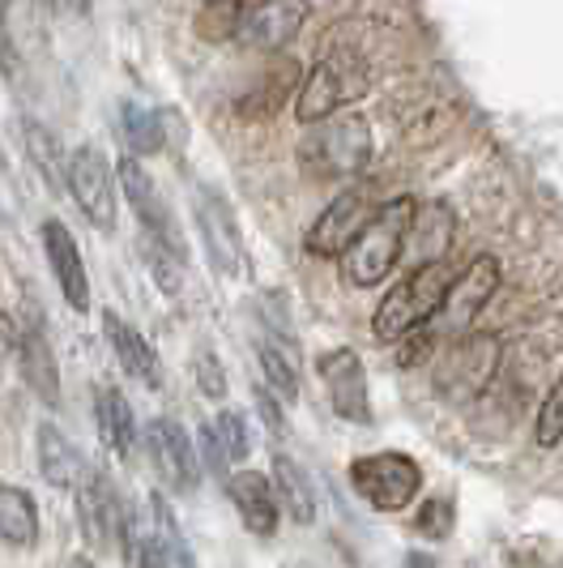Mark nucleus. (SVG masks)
<instances>
[{
  "instance_id": "obj_2",
  "label": "nucleus",
  "mask_w": 563,
  "mask_h": 568,
  "mask_svg": "<svg viewBox=\"0 0 563 568\" xmlns=\"http://www.w3.org/2000/svg\"><path fill=\"white\" fill-rule=\"evenodd\" d=\"M452 274H457V270H452L444 256L414 265V270L380 300V308L371 316L376 342L393 346V342H406L410 334H419L422 325H431V316L440 313V304H444V291H449Z\"/></svg>"
},
{
  "instance_id": "obj_28",
  "label": "nucleus",
  "mask_w": 563,
  "mask_h": 568,
  "mask_svg": "<svg viewBox=\"0 0 563 568\" xmlns=\"http://www.w3.org/2000/svg\"><path fill=\"white\" fill-rule=\"evenodd\" d=\"M214 432H218V445H223L226 466H244L248 454H253V424H248V415L223 410V415L214 419Z\"/></svg>"
},
{
  "instance_id": "obj_8",
  "label": "nucleus",
  "mask_w": 563,
  "mask_h": 568,
  "mask_svg": "<svg viewBox=\"0 0 563 568\" xmlns=\"http://www.w3.org/2000/svg\"><path fill=\"white\" fill-rule=\"evenodd\" d=\"M495 291H500V261H495V256H474L465 270L452 274L449 291H444V304H440V313L431 316L436 334L461 338V334L474 325V316L487 308V300H491Z\"/></svg>"
},
{
  "instance_id": "obj_15",
  "label": "nucleus",
  "mask_w": 563,
  "mask_h": 568,
  "mask_svg": "<svg viewBox=\"0 0 563 568\" xmlns=\"http://www.w3.org/2000/svg\"><path fill=\"white\" fill-rule=\"evenodd\" d=\"M316 372H320V381H325V389H329V406H334L338 419H346V424H371L367 368L350 346L325 351V355L316 359Z\"/></svg>"
},
{
  "instance_id": "obj_17",
  "label": "nucleus",
  "mask_w": 563,
  "mask_h": 568,
  "mask_svg": "<svg viewBox=\"0 0 563 568\" xmlns=\"http://www.w3.org/2000/svg\"><path fill=\"white\" fill-rule=\"evenodd\" d=\"M43 253H48L52 278H57L60 295L69 300V308H73V313H90V278H85L82 248H78L73 231L64 227L60 219H48V223H43Z\"/></svg>"
},
{
  "instance_id": "obj_9",
  "label": "nucleus",
  "mask_w": 563,
  "mask_h": 568,
  "mask_svg": "<svg viewBox=\"0 0 563 568\" xmlns=\"http://www.w3.org/2000/svg\"><path fill=\"white\" fill-rule=\"evenodd\" d=\"M64 180H69V193L78 201L85 219L99 231L115 227V171L108 163V154L94 142L78 145L64 163Z\"/></svg>"
},
{
  "instance_id": "obj_32",
  "label": "nucleus",
  "mask_w": 563,
  "mask_h": 568,
  "mask_svg": "<svg viewBox=\"0 0 563 568\" xmlns=\"http://www.w3.org/2000/svg\"><path fill=\"white\" fill-rule=\"evenodd\" d=\"M30 133H27V150H30V159H34V168H39V175L57 189L60 184V175H57V150H52V142L43 138V129L39 124H27Z\"/></svg>"
},
{
  "instance_id": "obj_22",
  "label": "nucleus",
  "mask_w": 563,
  "mask_h": 568,
  "mask_svg": "<svg viewBox=\"0 0 563 568\" xmlns=\"http://www.w3.org/2000/svg\"><path fill=\"white\" fill-rule=\"evenodd\" d=\"M269 479H274V491H278L282 509L290 513L299 526H308L316 521V484H311V475L295 462V457L278 454L269 462Z\"/></svg>"
},
{
  "instance_id": "obj_21",
  "label": "nucleus",
  "mask_w": 563,
  "mask_h": 568,
  "mask_svg": "<svg viewBox=\"0 0 563 568\" xmlns=\"http://www.w3.org/2000/svg\"><path fill=\"white\" fill-rule=\"evenodd\" d=\"M34 454H39V470L52 487H78L85 475V462L78 454V445L60 432L57 424H39V436H34Z\"/></svg>"
},
{
  "instance_id": "obj_11",
  "label": "nucleus",
  "mask_w": 563,
  "mask_h": 568,
  "mask_svg": "<svg viewBox=\"0 0 563 568\" xmlns=\"http://www.w3.org/2000/svg\"><path fill=\"white\" fill-rule=\"evenodd\" d=\"M376 214V201L367 184H350L341 189L338 197L320 210V219L311 223V231L304 235V248L311 256H341L350 248V240L367 227V219Z\"/></svg>"
},
{
  "instance_id": "obj_26",
  "label": "nucleus",
  "mask_w": 563,
  "mask_h": 568,
  "mask_svg": "<svg viewBox=\"0 0 563 568\" xmlns=\"http://www.w3.org/2000/svg\"><path fill=\"white\" fill-rule=\"evenodd\" d=\"M256 359H260V372H265L274 394H282L286 402L299 398V351H295V342L278 338V334H260Z\"/></svg>"
},
{
  "instance_id": "obj_14",
  "label": "nucleus",
  "mask_w": 563,
  "mask_h": 568,
  "mask_svg": "<svg viewBox=\"0 0 563 568\" xmlns=\"http://www.w3.org/2000/svg\"><path fill=\"white\" fill-rule=\"evenodd\" d=\"M120 184H124V197H129L133 214H137L141 235L167 244V248H175L180 256H188V244H184V235H180V223H175V214H171L167 197H158V184L145 175V168L137 163V154H129V159L120 163Z\"/></svg>"
},
{
  "instance_id": "obj_1",
  "label": "nucleus",
  "mask_w": 563,
  "mask_h": 568,
  "mask_svg": "<svg viewBox=\"0 0 563 568\" xmlns=\"http://www.w3.org/2000/svg\"><path fill=\"white\" fill-rule=\"evenodd\" d=\"M414 197H393L376 205V214L367 219V227L350 240V248L341 253V274L350 286H376L397 270V261L406 256V235L414 223Z\"/></svg>"
},
{
  "instance_id": "obj_35",
  "label": "nucleus",
  "mask_w": 563,
  "mask_h": 568,
  "mask_svg": "<svg viewBox=\"0 0 563 568\" xmlns=\"http://www.w3.org/2000/svg\"><path fill=\"white\" fill-rule=\"evenodd\" d=\"M205 394L209 398H223V372H218V359L205 355Z\"/></svg>"
},
{
  "instance_id": "obj_18",
  "label": "nucleus",
  "mask_w": 563,
  "mask_h": 568,
  "mask_svg": "<svg viewBox=\"0 0 563 568\" xmlns=\"http://www.w3.org/2000/svg\"><path fill=\"white\" fill-rule=\"evenodd\" d=\"M18 364H22V381L30 385V394L43 402L48 410H60L64 406V394H60V364L52 342L43 334V325H22L18 329Z\"/></svg>"
},
{
  "instance_id": "obj_6",
  "label": "nucleus",
  "mask_w": 563,
  "mask_h": 568,
  "mask_svg": "<svg viewBox=\"0 0 563 568\" xmlns=\"http://www.w3.org/2000/svg\"><path fill=\"white\" fill-rule=\"evenodd\" d=\"M124 560L129 565H193V551L184 547L180 535V521L167 509L163 496H150V509L129 513V526H124Z\"/></svg>"
},
{
  "instance_id": "obj_20",
  "label": "nucleus",
  "mask_w": 563,
  "mask_h": 568,
  "mask_svg": "<svg viewBox=\"0 0 563 568\" xmlns=\"http://www.w3.org/2000/svg\"><path fill=\"white\" fill-rule=\"evenodd\" d=\"M103 329H108V342H112L120 368L129 372L133 381H141L145 389H158V385H163V372H158V355H154V346L141 338L129 321H120L112 308L103 313Z\"/></svg>"
},
{
  "instance_id": "obj_24",
  "label": "nucleus",
  "mask_w": 563,
  "mask_h": 568,
  "mask_svg": "<svg viewBox=\"0 0 563 568\" xmlns=\"http://www.w3.org/2000/svg\"><path fill=\"white\" fill-rule=\"evenodd\" d=\"M94 419H99V432H103V440L112 445L115 454L133 457V449H137V419H133V406L120 389L103 385L94 394Z\"/></svg>"
},
{
  "instance_id": "obj_23",
  "label": "nucleus",
  "mask_w": 563,
  "mask_h": 568,
  "mask_svg": "<svg viewBox=\"0 0 563 568\" xmlns=\"http://www.w3.org/2000/svg\"><path fill=\"white\" fill-rule=\"evenodd\" d=\"M406 244H410V261H414V265L449 256V244H452L449 205H440V201L419 205V210H414V223H410V235H406Z\"/></svg>"
},
{
  "instance_id": "obj_33",
  "label": "nucleus",
  "mask_w": 563,
  "mask_h": 568,
  "mask_svg": "<svg viewBox=\"0 0 563 568\" xmlns=\"http://www.w3.org/2000/svg\"><path fill=\"white\" fill-rule=\"evenodd\" d=\"M18 351V334H13V321L9 316H0V376L9 368V355Z\"/></svg>"
},
{
  "instance_id": "obj_34",
  "label": "nucleus",
  "mask_w": 563,
  "mask_h": 568,
  "mask_svg": "<svg viewBox=\"0 0 563 568\" xmlns=\"http://www.w3.org/2000/svg\"><path fill=\"white\" fill-rule=\"evenodd\" d=\"M256 402H260L265 424L274 427V432H282V410H278V402H274V389H269V394H265V389H256Z\"/></svg>"
},
{
  "instance_id": "obj_29",
  "label": "nucleus",
  "mask_w": 563,
  "mask_h": 568,
  "mask_svg": "<svg viewBox=\"0 0 563 568\" xmlns=\"http://www.w3.org/2000/svg\"><path fill=\"white\" fill-rule=\"evenodd\" d=\"M141 253H145V265H150V274H154L158 291L175 295L180 283H184V265H188V256H180L175 248L158 244V240H145V235H141Z\"/></svg>"
},
{
  "instance_id": "obj_19",
  "label": "nucleus",
  "mask_w": 563,
  "mask_h": 568,
  "mask_svg": "<svg viewBox=\"0 0 563 568\" xmlns=\"http://www.w3.org/2000/svg\"><path fill=\"white\" fill-rule=\"evenodd\" d=\"M226 491H231V500H235V509H239V521L248 526V535L269 539V535L278 530L282 500L260 470H235V475L226 479Z\"/></svg>"
},
{
  "instance_id": "obj_31",
  "label": "nucleus",
  "mask_w": 563,
  "mask_h": 568,
  "mask_svg": "<svg viewBox=\"0 0 563 568\" xmlns=\"http://www.w3.org/2000/svg\"><path fill=\"white\" fill-rule=\"evenodd\" d=\"M563 440V372L560 381L551 385V394L542 402V410H538V445H560Z\"/></svg>"
},
{
  "instance_id": "obj_3",
  "label": "nucleus",
  "mask_w": 563,
  "mask_h": 568,
  "mask_svg": "<svg viewBox=\"0 0 563 568\" xmlns=\"http://www.w3.org/2000/svg\"><path fill=\"white\" fill-rule=\"evenodd\" d=\"M308 142H304V163L311 175H325V180H350L371 163L376 154V138L367 129L364 115H325L308 124Z\"/></svg>"
},
{
  "instance_id": "obj_27",
  "label": "nucleus",
  "mask_w": 563,
  "mask_h": 568,
  "mask_svg": "<svg viewBox=\"0 0 563 568\" xmlns=\"http://www.w3.org/2000/svg\"><path fill=\"white\" fill-rule=\"evenodd\" d=\"M120 138L129 145V154L150 159L167 145V112H150L141 103H124L120 108Z\"/></svg>"
},
{
  "instance_id": "obj_12",
  "label": "nucleus",
  "mask_w": 563,
  "mask_h": 568,
  "mask_svg": "<svg viewBox=\"0 0 563 568\" xmlns=\"http://www.w3.org/2000/svg\"><path fill=\"white\" fill-rule=\"evenodd\" d=\"M145 454H150V466L154 475L167 484V491H197L201 484V462H197V445L193 436L184 432L180 419H154L145 427Z\"/></svg>"
},
{
  "instance_id": "obj_36",
  "label": "nucleus",
  "mask_w": 563,
  "mask_h": 568,
  "mask_svg": "<svg viewBox=\"0 0 563 568\" xmlns=\"http://www.w3.org/2000/svg\"><path fill=\"white\" fill-rule=\"evenodd\" d=\"M64 9H73V13H90V0H60Z\"/></svg>"
},
{
  "instance_id": "obj_7",
  "label": "nucleus",
  "mask_w": 563,
  "mask_h": 568,
  "mask_svg": "<svg viewBox=\"0 0 563 568\" xmlns=\"http://www.w3.org/2000/svg\"><path fill=\"white\" fill-rule=\"evenodd\" d=\"M367 90V73L359 69V60L350 57H325L311 64V73L299 85V99H295V115L299 124H316L325 115H334L341 103L359 99Z\"/></svg>"
},
{
  "instance_id": "obj_16",
  "label": "nucleus",
  "mask_w": 563,
  "mask_h": 568,
  "mask_svg": "<svg viewBox=\"0 0 563 568\" xmlns=\"http://www.w3.org/2000/svg\"><path fill=\"white\" fill-rule=\"evenodd\" d=\"M308 22V0H256L239 13L235 39L253 52H282Z\"/></svg>"
},
{
  "instance_id": "obj_5",
  "label": "nucleus",
  "mask_w": 563,
  "mask_h": 568,
  "mask_svg": "<svg viewBox=\"0 0 563 568\" xmlns=\"http://www.w3.org/2000/svg\"><path fill=\"white\" fill-rule=\"evenodd\" d=\"M500 338L495 334H461L449 346V355L436 368V394L449 402H474L487 394V385L495 381L500 368Z\"/></svg>"
},
{
  "instance_id": "obj_4",
  "label": "nucleus",
  "mask_w": 563,
  "mask_h": 568,
  "mask_svg": "<svg viewBox=\"0 0 563 568\" xmlns=\"http://www.w3.org/2000/svg\"><path fill=\"white\" fill-rule=\"evenodd\" d=\"M350 487L355 496L376 513H401L414 505L422 487V470L410 454H371L350 462Z\"/></svg>"
},
{
  "instance_id": "obj_30",
  "label": "nucleus",
  "mask_w": 563,
  "mask_h": 568,
  "mask_svg": "<svg viewBox=\"0 0 563 568\" xmlns=\"http://www.w3.org/2000/svg\"><path fill=\"white\" fill-rule=\"evenodd\" d=\"M452 526H457V513H452V500L449 496H436V500H427L414 517V530H419L422 539H449Z\"/></svg>"
},
{
  "instance_id": "obj_10",
  "label": "nucleus",
  "mask_w": 563,
  "mask_h": 568,
  "mask_svg": "<svg viewBox=\"0 0 563 568\" xmlns=\"http://www.w3.org/2000/svg\"><path fill=\"white\" fill-rule=\"evenodd\" d=\"M193 214H197V231H201V244H205L209 265H214L223 278H239V274H244V231H239L235 210L226 205V197L218 189L201 184L197 193H193Z\"/></svg>"
},
{
  "instance_id": "obj_13",
  "label": "nucleus",
  "mask_w": 563,
  "mask_h": 568,
  "mask_svg": "<svg viewBox=\"0 0 563 568\" xmlns=\"http://www.w3.org/2000/svg\"><path fill=\"white\" fill-rule=\"evenodd\" d=\"M78 491V521H82V539L94 551H112L115 542L124 539V526H129V509L120 500V491L108 475L99 470H85Z\"/></svg>"
},
{
  "instance_id": "obj_25",
  "label": "nucleus",
  "mask_w": 563,
  "mask_h": 568,
  "mask_svg": "<svg viewBox=\"0 0 563 568\" xmlns=\"http://www.w3.org/2000/svg\"><path fill=\"white\" fill-rule=\"evenodd\" d=\"M0 542L18 551L39 542V505L22 487H0Z\"/></svg>"
}]
</instances>
